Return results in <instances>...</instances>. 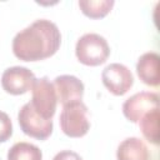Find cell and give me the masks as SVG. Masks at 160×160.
<instances>
[{"instance_id":"277c9868","label":"cell","mask_w":160,"mask_h":160,"mask_svg":"<svg viewBox=\"0 0 160 160\" xmlns=\"http://www.w3.org/2000/svg\"><path fill=\"white\" fill-rule=\"evenodd\" d=\"M31 91L32 98L30 104L32 105L34 110L44 119L51 120L56 111L58 104V98L52 82H50L46 76L36 79L34 81Z\"/></svg>"},{"instance_id":"8fae6325","label":"cell","mask_w":160,"mask_h":160,"mask_svg":"<svg viewBox=\"0 0 160 160\" xmlns=\"http://www.w3.org/2000/svg\"><path fill=\"white\" fill-rule=\"evenodd\" d=\"M118 160H149L146 144L139 138H128L122 140L116 150Z\"/></svg>"},{"instance_id":"5b68a950","label":"cell","mask_w":160,"mask_h":160,"mask_svg":"<svg viewBox=\"0 0 160 160\" xmlns=\"http://www.w3.org/2000/svg\"><path fill=\"white\" fill-rule=\"evenodd\" d=\"M18 121L24 134L38 140H46L52 132V120L40 116L30 102L19 110Z\"/></svg>"},{"instance_id":"52a82bcc","label":"cell","mask_w":160,"mask_h":160,"mask_svg":"<svg viewBox=\"0 0 160 160\" xmlns=\"http://www.w3.org/2000/svg\"><path fill=\"white\" fill-rule=\"evenodd\" d=\"M36 80L34 72L25 66L8 68L1 75V86L10 95H22L28 92Z\"/></svg>"},{"instance_id":"2e32d148","label":"cell","mask_w":160,"mask_h":160,"mask_svg":"<svg viewBox=\"0 0 160 160\" xmlns=\"http://www.w3.org/2000/svg\"><path fill=\"white\" fill-rule=\"evenodd\" d=\"M52 160H82V158L75 152V151H71V150H62L60 152H58Z\"/></svg>"},{"instance_id":"7c38bea8","label":"cell","mask_w":160,"mask_h":160,"mask_svg":"<svg viewBox=\"0 0 160 160\" xmlns=\"http://www.w3.org/2000/svg\"><path fill=\"white\" fill-rule=\"evenodd\" d=\"M140 130L144 138L154 144H159V108L146 112L139 121Z\"/></svg>"},{"instance_id":"7a4b0ae2","label":"cell","mask_w":160,"mask_h":160,"mask_svg":"<svg viewBox=\"0 0 160 160\" xmlns=\"http://www.w3.org/2000/svg\"><path fill=\"white\" fill-rule=\"evenodd\" d=\"M75 54L82 65L99 66L108 60L110 55V46L104 36L89 32L78 40Z\"/></svg>"},{"instance_id":"30bf717a","label":"cell","mask_w":160,"mask_h":160,"mask_svg":"<svg viewBox=\"0 0 160 160\" xmlns=\"http://www.w3.org/2000/svg\"><path fill=\"white\" fill-rule=\"evenodd\" d=\"M159 55L154 51L142 54L136 62V72L140 80L149 86H158L160 82L159 75Z\"/></svg>"},{"instance_id":"6da1fadb","label":"cell","mask_w":160,"mask_h":160,"mask_svg":"<svg viewBox=\"0 0 160 160\" xmlns=\"http://www.w3.org/2000/svg\"><path fill=\"white\" fill-rule=\"evenodd\" d=\"M60 44L61 34L56 24L39 19L14 36L12 52L22 61H40L52 56Z\"/></svg>"},{"instance_id":"ba28073f","label":"cell","mask_w":160,"mask_h":160,"mask_svg":"<svg viewBox=\"0 0 160 160\" xmlns=\"http://www.w3.org/2000/svg\"><path fill=\"white\" fill-rule=\"evenodd\" d=\"M159 108V95L151 91L138 92L122 104V114L131 122H139L149 111Z\"/></svg>"},{"instance_id":"8992f818","label":"cell","mask_w":160,"mask_h":160,"mask_svg":"<svg viewBox=\"0 0 160 160\" xmlns=\"http://www.w3.org/2000/svg\"><path fill=\"white\" fill-rule=\"evenodd\" d=\"M101 80L104 86L116 96L126 94L134 84V76L129 68L119 62L108 65L101 72Z\"/></svg>"},{"instance_id":"9a60e30c","label":"cell","mask_w":160,"mask_h":160,"mask_svg":"<svg viewBox=\"0 0 160 160\" xmlns=\"http://www.w3.org/2000/svg\"><path fill=\"white\" fill-rule=\"evenodd\" d=\"M12 135V122L9 115L0 110V142H5Z\"/></svg>"},{"instance_id":"9c48e42d","label":"cell","mask_w":160,"mask_h":160,"mask_svg":"<svg viewBox=\"0 0 160 160\" xmlns=\"http://www.w3.org/2000/svg\"><path fill=\"white\" fill-rule=\"evenodd\" d=\"M54 89L58 101L64 106L70 102L81 101L84 95V84L74 75H60L54 80Z\"/></svg>"},{"instance_id":"5bb4252c","label":"cell","mask_w":160,"mask_h":160,"mask_svg":"<svg viewBox=\"0 0 160 160\" xmlns=\"http://www.w3.org/2000/svg\"><path fill=\"white\" fill-rule=\"evenodd\" d=\"M114 4L115 2L112 0H98V1L81 0V1H79V8H80L81 12L88 18L101 19L111 11Z\"/></svg>"},{"instance_id":"4fadbf2b","label":"cell","mask_w":160,"mask_h":160,"mask_svg":"<svg viewBox=\"0 0 160 160\" xmlns=\"http://www.w3.org/2000/svg\"><path fill=\"white\" fill-rule=\"evenodd\" d=\"M8 160H42V152L36 145L21 141L9 149Z\"/></svg>"},{"instance_id":"3957f363","label":"cell","mask_w":160,"mask_h":160,"mask_svg":"<svg viewBox=\"0 0 160 160\" xmlns=\"http://www.w3.org/2000/svg\"><path fill=\"white\" fill-rule=\"evenodd\" d=\"M59 121L62 132L69 138H82L90 130L89 110L82 101L64 105Z\"/></svg>"}]
</instances>
